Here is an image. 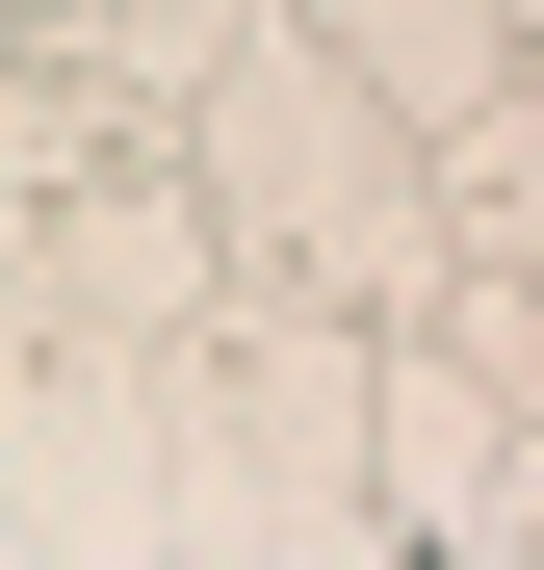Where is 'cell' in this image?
Segmentation results:
<instances>
[{
  "instance_id": "obj_1",
  "label": "cell",
  "mask_w": 544,
  "mask_h": 570,
  "mask_svg": "<svg viewBox=\"0 0 544 570\" xmlns=\"http://www.w3.org/2000/svg\"><path fill=\"white\" fill-rule=\"evenodd\" d=\"M181 156H208V259L259 285V312H311V337H415L441 312V156H415V105L363 52L259 27Z\"/></svg>"
}]
</instances>
